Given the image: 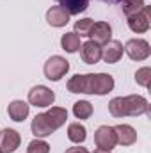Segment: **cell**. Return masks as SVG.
Wrapping results in <instances>:
<instances>
[{
    "instance_id": "6da1fadb",
    "label": "cell",
    "mask_w": 151,
    "mask_h": 153,
    "mask_svg": "<svg viewBox=\"0 0 151 153\" xmlns=\"http://www.w3.org/2000/svg\"><path fill=\"white\" fill-rule=\"evenodd\" d=\"M109 111L114 117H124V116H142L150 112L148 100L141 94H130V96H117L112 98L109 103Z\"/></svg>"
},
{
    "instance_id": "7a4b0ae2",
    "label": "cell",
    "mask_w": 151,
    "mask_h": 153,
    "mask_svg": "<svg viewBox=\"0 0 151 153\" xmlns=\"http://www.w3.org/2000/svg\"><path fill=\"white\" fill-rule=\"evenodd\" d=\"M87 75V93L85 94H109L114 89V76L109 73H85Z\"/></svg>"
},
{
    "instance_id": "3957f363",
    "label": "cell",
    "mask_w": 151,
    "mask_h": 153,
    "mask_svg": "<svg viewBox=\"0 0 151 153\" xmlns=\"http://www.w3.org/2000/svg\"><path fill=\"white\" fill-rule=\"evenodd\" d=\"M43 71H44V76H46L48 80L59 82L62 76L70 71V62H68L64 57H61V55H52V57L44 62Z\"/></svg>"
},
{
    "instance_id": "277c9868",
    "label": "cell",
    "mask_w": 151,
    "mask_h": 153,
    "mask_svg": "<svg viewBox=\"0 0 151 153\" xmlns=\"http://www.w3.org/2000/svg\"><path fill=\"white\" fill-rule=\"evenodd\" d=\"M55 102V93L46 85H36L29 91V103L34 107H52Z\"/></svg>"
},
{
    "instance_id": "5b68a950",
    "label": "cell",
    "mask_w": 151,
    "mask_h": 153,
    "mask_svg": "<svg viewBox=\"0 0 151 153\" xmlns=\"http://www.w3.org/2000/svg\"><path fill=\"white\" fill-rule=\"evenodd\" d=\"M123 48L132 61H146L151 53L150 43L146 39H130Z\"/></svg>"
},
{
    "instance_id": "8992f818",
    "label": "cell",
    "mask_w": 151,
    "mask_h": 153,
    "mask_svg": "<svg viewBox=\"0 0 151 153\" xmlns=\"http://www.w3.org/2000/svg\"><path fill=\"white\" fill-rule=\"evenodd\" d=\"M150 16H151V9L150 5H142L141 11L133 13L128 16V27L130 30L137 32V34H142L150 29Z\"/></svg>"
},
{
    "instance_id": "52a82bcc",
    "label": "cell",
    "mask_w": 151,
    "mask_h": 153,
    "mask_svg": "<svg viewBox=\"0 0 151 153\" xmlns=\"http://www.w3.org/2000/svg\"><path fill=\"white\" fill-rule=\"evenodd\" d=\"M94 143H96V146L100 150L112 152V148H115V144H117V137H115L114 126H109V125L100 126L94 132Z\"/></svg>"
},
{
    "instance_id": "ba28073f",
    "label": "cell",
    "mask_w": 151,
    "mask_h": 153,
    "mask_svg": "<svg viewBox=\"0 0 151 153\" xmlns=\"http://www.w3.org/2000/svg\"><path fill=\"white\" fill-rule=\"evenodd\" d=\"M21 137L16 130L13 128H4L0 132V152L2 153H13L20 148Z\"/></svg>"
},
{
    "instance_id": "9c48e42d",
    "label": "cell",
    "mask_w": 151,
    "mask_h": 153,
    "mask_svg": "<svg viewBox=\"0 0 151 153\" xmlns=\"http://www.w3.org/2000/svg\"><path fill=\"white\" fill-rule=\"evenodd\" d=\"M123 52H124L123 43L117 41V39H110V41H107L101 46V59L107 64H114V62H117L123 57Z\"/></svg>"
},
{
    "instance_id": "30bf717a",
    "label": "cell",
    "mask_w": 151,
    "mask_h": 153,
    "mask_svg": "<svg viewBox=\"0 0 151 153\" xmlns=\"http://www.w3.org/2000/svg\"><path fill=\"white\" fill-rule=\"evenodd\" d=\"M80 57L85 64H96L101 59V46L94 41H85L80 45Z\"/></svg>"
},
{
    "instance_id": "8fae6325",
    "label": "cell",
    "mask_w": 151,
    "mask_h": 153,
    "mask_svg": "<svg viewBox=\"0 0 151 153\" xmlns=\"http://www.w3.org/2000/svg\"><path fill=\"white\" fill-rule=\"evenodd\" d=\"M89 38H93L91 41H94L98 45H105L107 41L112 39V27L107 22H96L93 25V29H91Z\"/></svg>"
},
{
    "instance_id": "7c38bea8",
    "label": "cell",
    "mask_w": 151,
    "mask_h": 153,
    "mask_svg": "<svg viewBox=\"0 0 151 153\" xmlns=\"http://www.w3.org/2000/svg\"><path fill=\"white\" fill-rule=\"evenodd\" d=\"M46 22L52 27H64L70 23V14L61 5H53L46 11Z\"/></svg>"
},
{
    "instance_id": "4fadbf2b",
    "label": "cell",
    "mask_w": 151,
    "mask_h": 153,
    "mask_svg": "<svg viewBox=\"0 0 151 153\" xmlns=\"http://www.w3.org/2000/svg\"><path fill=\"white\" fill-rule=\"evenodd\" d=\"M114 132L117 137V144H121V146H132L137 141V132L130 125H115Z\"/></svg>"
},
{
    "instance_id": "5bb4252c",
    "label": "cell",
    "mask_w": 151,
    "mask_h": 153,
    "mask_svg": "<svg viewBox=\"0 0 151 153\" xmlns=\"http://www.w3.org/2000/svg\"><path fill=\"white\" fill-rule=\"evenodd\" d=\"M29 111H30V105H29L27 102H23V100H14V102H11L9 107H7L9 117H11L13 121H16V123H21V121L29 116Z\"/></svg>"
},
{
    "instance_id": "9a60e30c",
    "label": "cell",
    "mask_w": 151,
    "mask_h": 153,
    "mask_svg": "<svg viewBox=\"0 0 151 153\" xmlns=\"http://www.w3.org/2000/svg\"><path fill=\"white\" fill-rule=\"evenodd\" d=\"M30 130H32V134H34L36 137H39V139H41V137H48V135L53 134V128L50 126V123H48V119H46L44 112L36 114V117L32 119Z\"/></svg>"
},
{
    "instance_id": "2e32d148",
    "label": "cell",
    "mask_w": 151,
    "mask_h": 153,
    "mask_svg": "<svg viewBox=\"0 0 151 153\" xmlns=\"http://www.w3.org/2000/svg\"><path fill=\"white\" fill-rule=\"evenodd\" d=\"M44 116H46L50 126H52L53 132H55L57 128H61V126L66 123V119H68V111L62 109V107H50V109L44 112Z\"/></svg>"
},
{
    "instance_id": "e0dca14e",
    "label": "cell",
    "mask_w": 151,
    "mask_h": 153,
    "mask_svg": "<svg viewBox=\"0 0 151 153\" xmlns=\"http://www.w3.org/2000/svg\"><path fill=\"white\" fill-rule=\"evenodd\" d=\"M57 2H59V5H61L62 9L68 11L70 16H71V14H80V13H84V11L87 9V5H89V0H57Z\"/></svg>"
},
{
    "instance_id": "ac0fdd59",
    "label": "cell",
    "mask_w": 151,
    "mask_h": 153,
    "mask_svg": "<svg viewBox=\"0 0 151 153\" xmlns=\"http://www.w3.org/2000/svg\"><path fill=\"white\" fill-rule=\"evenodd\" d=\"M61 46H62V50H66L68 53H75L80 50V38L76 36L75 32H66V34H62V38H61Z\"/></svg>"
},
{
    "instance_id": "d6986e66",
    "label": "cell",
    "mask_w": 151,
    "mask_h": 153,
    "mask_svg": "<svg viewBox=\"0 0 151 153\" xmlns=\"http://www.w3.org/2000/svg\"><path fill=\"white\" fill-rule=\"evenodd\" d=\"M85 137H87V130H85L84 125H80V123H71V125L68 126V139H70L71 143L80 144V143L85 141Z\"/></svg>"
},
{
    "instance_id": "ffe728a7",
    "label": "cell",
    "mask_w": 151,
    "mask_h": 153,
    "mask_svg": "<svg viewBox=\"0 0 151 153\" xmlns=\"http://www.w3.org/2000/svg\"><path fill=\"white\" fill-rule=\"evenodd\" d=\"M68 91L70 93H84L87 91V76L85 75H73L68 80Z\"/></svg>"
},
{
    "instance_id": "44dd1931",
    "label": "cell",
    "mask_w": 151,
    "mask_h": 153,
    "mask_svg": "<svg viewBox=\"0 0 151 153\" xmlns=\"http://www.w3.org/2000/svg\"><path fill=\"white\" fill-rule=\"evenodd\" d=\"M73 114L76 119H87L93 116V105L87 100H80L73 105Z\"/></svg>"
},
{
    "instance_id": "7402d4cb",
    "label": "cell",
    "mask_w": 151,
    "mask_h": 153,
    "mask_svg": "<svg viewBox=\"0 0 151 153\" xmlns=\"http://www.w3.org/2000/svg\"><path fill=\"white\" fill-rule=\"evenodd\" d=\"M93 25H94V20H93V18L78 20V22H75V34L78 38H89Z\"/></svg>"
},
{
    "instance_id": "603a6c76",
    "label": "cell",
    "mask_w": 151,
    "mask_h": 153,
    "mask_svg": "<svg viewBox=\"0 0 151 153\" xmlns=\"http://www.w3.org/2000/svg\"><path fill=\"white\" fill-rule=\"evenodd\" d=\"M27 153H50V144L38 137V139H34V141L29 143Z\"/></svg>"
},
{
    "instance_id": "cb8c5ba5",
    "label": "cell",
    "mask_w": 151,
    "mask_h": 153,
    "mask_svg": "<svg viewBox=\"0 0 151 153\" xmlns=\"http://www.w3.org/2000/svg\"><path fill=\"white\" fill-rule=\"evenodd\" d=\"M135 82L142 87H150V82H151V68L144 66L141 70H137L135 73Z\"/></svg>"
},
{
    "instance_id": "d4e9b609",
    "label": "cell",
    "mask_w": 151,
    "mask_h": 153,
    "mask_svg": "<svg viewBox=\"0 0 151 153\" xmlns=\"http://www.w3.org/2000/svg\"><path fill=\"white\" fill-rule=\"evenodd\" d=\"M142 5H144V0H123V5H121V7H123V11L130 16V14L141 11Z\"/></svg>"
},
{
    "instance_id": "484cf974",
    "label": "cell",
    "mask_w": 151,
    "mask_h": 153,
    "mask_svg": "<svg viewBox=\"0 0 151 153\" xmlns=\"http://www.w3.org/2000/svg\"><path fill=\"white\" fill-rule=\"evenodd\" d=\"M64 153H89L87 148H80V146H73V148H68Z\"/></svg>"
},
{
    "instance_id": "4316f807",
    "label": "cell",
    "mask_w": 151,
    "mask_h": 153,
    "mask_svg": "<svg viewBox=\"0 0 151 153\" xmlns=\"http://www.w3.org/2000/svg\"><path fill=\"white\" fill-rule=\"evenodd\" d=\"M94 153H112V152H107V150H100V148H98Z\"/></svg>"
},
{
    "instance_id": "83f0119b",
    "label": "cell",
    "mask_w": 151,
    "mask_h": 153,
    "mask_svg": "<svg viewBox=\"0 0 151 153\" xmlns=\"http://www.w3.org/2000/svg\"><path fill=\"white\" fill-rule=\"evenodd\" d=\"M0 153H2V152H0Z\"/></svg>"
}]
</instances>
